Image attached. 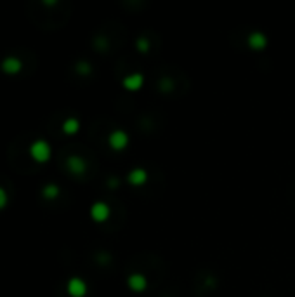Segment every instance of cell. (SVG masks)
<instances>
[{
    "label": "cell",
    "mask_w": 295,
    "mask_h": 297,
    "mask_svg": "<svg viewBox=\"0 0 295 297\" xmlns=\"http://www.w3.org/2000/svg\"><path fill=\"white\" fill-rule=\"evenodd\" d=\"M266 44H267V38L262 33L254 31V33L250 35V38H249L250 47H254V49H262V47H266Z\"/></svg>",
    "instance_id": "cell-4"
},
{
    "label": "cell",
    "mask_w": 295,
    "mask_h": 297,
    "mask_svg": "<svg viewBox=\"0 0 295 297\" xmlns=\"http://www.w3.org/2000/svg\"><path fill=\"white\" fill-rule=\"evenodd\" d=\"M92 216L94 219H97V221H104V219L108 217V207H106L104 203H96L92 209Z\"/></svg>",
    "instance_id": "cell-6"
},
{
    "label": "cell",
    "mask_w": 295,
    "mask_h": 297,
    "mask_svg": "<svg viewBox=\"0 0 295 297\" xmlns=\"http://www.w3.org/2000/svg\"><path fill=\"white\" fill-rule=\"evenodd\" d=\"M146 179H148V174H146V170H143V169H134L131 174H129V183L134 186L144 185Z\"/></svg>",
    "instance_id": "cell-3"
},
{
    "label": "cell",
    "mask_w": 295,
    "mask_h": 297,
    "mask_svg": "<svg viewBox=\"0 0 295 297\" xmlns=\"http://www.w3.org/2000/svg\"><path fill=\"white\" fill-rule=\"evenodd\" d=\"M129 139H127V134L122 131H116L111 134V138H109V144H111L115 150H124L125 146H127Z\"/></svg>",
    "instance_id": "cell-1"
},
{
    "label": "cell",
    "mask_w": 295,
    "mask_h": 297,
    "mask_svg": "<svg viewBox=\"0 0 295 297\" xmlns=\"http://www.w3.org/2000/svg\"><path fill=\"white\" fill-rule=\"evenodd\" d=\"M129 287L136 292H143L146 288V278L143 275H139V273H136V275L129 276Z\"/></svg>",
    "instance_id": "cell-2"
},
{
    "label": "cell",
    "mask_w": 295,
    "mask_h": 297,
    "mask_svg": "<svg viewBox=\"0 0 295 297\" xmlns=\"http://www.w3.org/2000/svg\"><path fill=\"white\" fill-rule=\"evenodd\" d=\"M124 84H125V87H127V89L136 91V89H139L141 85H143V75H139V73H137V75H132V77L125 78Z\"/></svg>",
    "instance_id": "cell-5"
},
{
    "label": "cell",
    "mask_w": 295,
    "mask_h": 297,
    "mask_svg": "<svg viewBox=\"0 0 295 297\" xmlns=\"http://www.w3.org/2000/svg\"><path fill=\"white\" fill-rule=\"evenodd\" d=\"M70 292H72L73 295H77V297H80V295H84L85 294V285H84V281H80V280H72L70 281Z\"/></svg>",
    "instance_id": "cell-7"
}]
</instances>
